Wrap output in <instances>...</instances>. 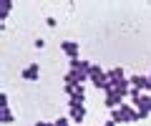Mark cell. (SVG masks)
Masks as SVG:
<instances>
[{"label": "cell", "instance_id": "8992f818", "mask_svg": "<svg viewBox=\"0 0 151 126\" xmlns=\"http://www.w3.org/2000/svg\"><path fill=\"white\" fill-rule=\"evenodd\" d=\"M106 106L108 109H119V106H124V96L116 91H108L106 93Z\"/></svg>", "mask_w": 151, "mask_h": 126}, {"label": "cell", "instance_id": "3957f363", "mask_svg": "<svg viewBox=\"0 0 151 126\" xmlns=\"http://www.w3.org/2000/svg\"><path fill=\"white\" fill-rule=\"evenodd\" d=\"M136 114H139V119H146V116L151 114V93H144V96L136 101Z\"/></svg>", "mask_w": 151, "mask_h": 126}, {"label": "cell", "instance_id": "5bb4252c", "mask_svg": "<svg viewBox=\"0 0 151 126\" xmlns=\"http://www.w3.org/2000/svg\"><path fill=\"white\" fill-rule=\"evenodd\" d=\"M35 126H53V124H45V121H38Z\"/></svg>", "mask_w": 151, "mask_h": 126}, {"label": "cell", "instance_id": "ba28073f", "mask_svg": "<svg viewBox=\"0 0 151 126\" xmlns=\"http://www.w3.org/2000/svg\"><path fill=\"white\" fill-rule=\"evenodd\" d=\"M38 76H40V66H38V63H30V66L23 71V78H25V81H38Z\"/></svg>", "mask_w": 151, "mask_h": 126}, {"label": "cell", "instance_id": "6da1fadb", "mask_svg": "<svg viewBox=\"0 0 151 126\" xmlns=\"http://www.w3.org/2000/svg\"><path fill=\"white\" fill-rule=\"evenodd\" d=\"M136 119H139V114H136V109L129 106V104H124V106H119V109L111 111V121H116V124H134Z\"/></svg>", "mask_w": 151, "mask_h": 126}, {"label": "cell", "instance_id": "4fadbf2b", "mask_svg": "<svg viewBox=\"0 0 151 126\" xmlns=\"http://www.w3.org/2000/svg\"><path fill=\"white\" fill-rule=\"evenodd\" d=\"M103 126H119V124H116V121H106Z\"/></svg>", "mask_w": 151, "mask_h": 126}, {"label": "cell", "instance_id": "7a4b0ae2", "mask_svg": "<svg viewBox=\"0 0 151 126\" xmlns=\"http://www.w3.org/2000/svg\"><path fill=\"white\" fill-rule=\"evenodd\" d=\"M91 83L101 91H108V71H101V66H91Z\"/></svg>", "mask_w": 151, "mask_h": 126}, {"label": "cell", "instance_id": "30bf717a", "mask_svg": "<svg viewBox=\"0 0 151 126\" xmlns=\"http://www.w3.org/2000/svg\"><path fill=\"white\" fill-rule=\"evenodd\" d=\"M0 121H3V124H10V121H13V114H10V106H8V109H0Z\"/></svg>", "mask_w": 151, "mask_h": 126}, {"label": "cell", "instance_id": "9c48e42d", "mask_svg": "<svg viewBox=\"0 0 151 126\" xmlns=\"http://www.w3.org/2000/svg\"><path fill=\"white\" fill-rule=\"evenodd\" d=\"M10 8H13V3H10V0H3V3H0V20H5V18H8Z\"/></svg>", "mask_w": 151, "mask_h": 126}, {"label": "cell", "instance_id": "7c38bea8", "mask_svg": "<svg viewBox=\"0 0 151 126\" xmlns=\"http://www.w3.org/2000/svg\"><path fill=\"white\" fill-rule=\"evenodd\" d=\"M35 48H45V40L43 38H35Z\"/></svg>", "mask_w": 151, "mask_h": 126}, {"label": "cell", "instance_id": "52a82bcc", "mask_svg": "<svg viewBox=\"0 0 151 126\" xmlns=\"http://www.w3.org/2000/svg\"><path fill=\"white\" fill-rule=\"evenodd\" d=\"M83 116H86V109L83 106H70V121H76L78 126H83Z\"/></svg>", "mask_w": 151, "mask_h": 126}, {"label": "cell", "instance_id": "8fae6325", "mask_svg": "<svg viewBox=\"0 0 151 126\" xmlns=\"http://www.w3.org/2000/svg\"><path fill=\"white\" fill-rule=\"evenodd\" d=\"M53 126H70V119H58L53 121Z\"/></svg>", "mask_w": 151, "mask_h": 126}, {"label": "cell", "instance_id": "277c9868", "mask_svg": "<svg viewBox=\"0 0 151 126\" xmlns=\"http://www.w3.org/2000/svg\"><path fill=\"white\" fill-rule=\"evenodd\" d=\"M131 88H139V91H151V78L149 76H131Z\"/></svg>", "mask_w": 151, "mask_h": 126}, {"label": "cell", "instance_id": "5b68a950", "mask_svg": "<svg viewBox=\"0 0 151 126\" xmlns=\"http://www.w3.org/2000/svg\"><path fill=\"white\" fill-rule=\"evenodd\" d=\"M60 50H65V55L73 60V58H78V50H81V45L76 43V40H63V43H60Z\"/></svg>", "mask_w": 151, "mask_h": 126}]
</instances>
